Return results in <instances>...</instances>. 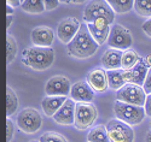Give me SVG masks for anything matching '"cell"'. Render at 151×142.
Wrapping results in <instances>:
<instances>
[{
  "instance_id": "obj_32",
  "label": "cell",
  "mask_w": 151,
  "mask_h": 142,
  "mask_svg": "<svg viewBox=\"0 0 151 142\" xmlns=\"http://www.w3.org/2000/svg\"><path fill=\"white\" fill-rule=\"evenodd\" d=\"M143 31L149 36V37H151V18H149L147 21H145L144 23H143Z\"/></svg>"
},
{
  "instance_id": "obj_33",
  "label": "cell",
  "mask_w": 151,
  "mask_h": 142,
  "mask_svg": "<svg viewBox=\"0 0 151 142\" xmlns=\"http://www.w3.org/2000/svg\"><path fill=\"white\" fill-rule=\"evenodd\" d=\"M144 108H145L146 116L151 117V94H147V96H146V101H145Z\"/></svg>"
},
{
  "instance_id": "obj_17",
  "label": "cell",
  "mask_w": 151,
  "mask_h": 142,
  "mask_svg": "<svg viewBox=\"0 0 151 142\" xmlns=\"http://www.w3.org/2000/svg\"><path fill=\"white\" fill-rule=\"evenodd\" d=\"M55 33L48 27H37L32 31V42L37 47H51Z\"/></svg>"
},
{
  "instance_id": "obj_24",
  "label": "cell",
  "mask_w": 151,
  "mask_h": 142,
  "mask_svg": "<svg viewBox=\"0 0 151 142\" xmlns=\"http://www.w3.org/2000/svg\"><path fill=\"white\" fill-rule=\"evenodd\" d=\"M21 7L28 14H41L46 10L44 0H24Z\"/></svg>"
},
{
  "instance_id": "obj_31",
  "label": "cell",
  "mask_w": 151,
  "mask_h": 142,
  "mask_svg": "<svg viewBox=\"0 0 151 142\" xmlns=\"http://www.w3.org/2000/svg\"><path fill=\"white\" fill-rule=\"evenodd\" d=\"M143 88L146 92V94H151V68L149 70V73L146 76V80H145V83H144Z\"/></svg>"
},
{
  "instance_id": "obj_3",
  "label": "cell",
  "mask_w": 151,
  "mask_h": 142,
  "mask_svg": "<svg viewBox=\"0 0 151 142\" xmlns=\"http://www.w3.org/2000/svg\"><path fill=\"white\" fill-rule=\"evenodd\" d=\"M114 113L117 119L127 123L129 125L140 124L146 116L144 106L131 105V104H126V102L117 101V100L114 104Z\"/></svg>"
},
{
  "instance_id": "obj_10",
  "label": "cell",
  "mask_w": 151,
  "mask_h": 142,
  "mask_svg": "<svg viewBox=\"0 0 151 142\" xmlns=\"http://www.w3.org/2000/svg\"><path fill=\"white\" fill-rule=\"evenodd\" d=\"M73 84L65 76H53L45 86V93L48 96H67L71 92Z\"/></svg>"
},
{
  "instance_id": "obj_4",
  "label": "cell",
  "mask_w": 151,
  "mask_h": 142,
  "mask_svg": "<svg viewBox=\"0 0 151 142\" xmlns=\"http://www.w3.org/2000/svg\"><path fill=\"white\" fill-rule=\"evenodd\" d=\"M115 14L106 0H92L83 11V19L86 23H92L98 18H105L114 24Z\"/></svg>"
},
{
  "instance_id": "obj_1",
  "label": "cell",
  "mask_w": 151,
  "mask_h": 142,
  "mask_svg": "<svg viewBox=\"0 0 151 142\" xmlns=\"http://www.w3.org/2000/svg\"><path fill=\"white\" fill-rule=\"evenodd\" d=\"M98 47L99 45L91 35L86 23V24H81L79 33L67 45V51H68V54L71 57L85 59L93 56L97 52Z\"/></svg>"
},
{
  "instance_id": "obj_29",
  "label": "cell",
  "mask_w": 151,
  "mask_h": 142,
  "mask_svg": "<svg viewBox=\"0 0 151 142\" xmlns=\"http://www.w3.org/2000/svg\"><path fill=\"white\" fill-rule=\"evenodd\" d=\"M14 131H15V124L10 118H6V142H11L12 137H14Z\"/></svg>"
},
{
  "instance_id": "obj_37",
  "label": "cell",
  "mask_w": 151,
  "mask_h": 142,
  "mask_svg": "<svg viewBox=\"0 0 151 142\" xmlns=\"http://www.w3.org/2000/svg\"><path fill=\"white\" fill-rule=\"evenodd\" d=\"M145 142H151V130H149L146 133V136H145Z\"/></svg>"
},
{
  "instance_id": "obj_22",
  "label": "cell",
  "mask_w": 151,
  "mask_h": 142,
  "mask_svg": "<svg viewBox=\"0 0 151 142\" xmlns=\"http://www.w3.org/2000/svg\"><path fill=\"white\" fill-rule=\"evenodd\" d=\"M140 60V57L138 56V53L134 49H126L123 51V56H122V69L123 70H129L133 66H135L138 61Z\"/></svg>"
},
{
  "instance_id": "obj_38",
  "label": "cell",
  "mask_w": 151,
  "mask_h": 142,
  "mask_svg": "<svg viewBox=\"0 0 151 142\" xmlns=\"http://www.w3.org/2000/svg\"><path fill=\"white\" fill-rule=\"evenodd\" d=\"M146 63H147L149 66H151V54H149V56L146 57Z\"/></svg>"
},
{
  "instance_id": "obj_20",
  "label": "cell",
  "mask_w": 151,
  "mask_h": 142,
  "mask_svg": "<svg viewBox=\"0 0 151 142\" xmlns=\"http://www.w3.org/2000/svg\"><path fill=\"white\" fill-rule=\"evenodd\" d=\"M108 82H109V88L119 90L126 84V80L123 76V69H116V70H108Z\"/></svg>"
},
{
  "instance_id": "obj_19",
  "label": "cell",
  "mask_w": 151,
  "mask_h": 142,
  "mask_svg": "<svg viewBox=\"0 0 151 142\" xmlns=\"http://www.w3.org/2000/svg\"><path fill=\"white\" fill-rule=\"evenodd\" d=\"M65 101L67 96H46L41 102L42 111L47 117H53Z\"/></svg>"
},
{
  "instance_id": "obj_39",
  "label": "cell",
  "mask_w": 151,
  "mask_h": 142,
  "mask_svg": "<svg viewBox=\"0 0 151 142\" xmlns=\"http://www.w3.org/2000/svg\"><path fill=\"white\" fill-rule=\"evenodd\" d=\"M85 1H86V0H73V3H75V4H82Z\"/></svg>"
},
{
  "instance_id": "obj_14",
  "label": "cell",
  "mask_w": 151,
  "mask_h": 142,
  "mask_svg": "<svg viewBox=\"0 0 151 142\" xmlns=\"http://www.w3.org/2000/svg\"><path fill=\"white\" fill-rule=\"evenodd\" d=\"M70 98L75 102H92L94 100V90L87 81H79L73 84Z\"/></svg>"
},
{
  "instance_id": "obj_15",
  "label": "cell",
  "mask_w": 151,
  "mask_h": 142,
  "mask_svg": "<svg viewBox=\"0 0 151 142\" xmlns=\"http://www.w3.org/2000/svg\"><path fill=\"white\" fill-rule=\"evenodd\" d=\"M75 108L76 104L73 99H67V101L62 105V107L53 116L55 122L62 125H71L75 123Z\"/></svg>"
},
{
  "instance_id": "obj_30",
  "label": "cell",
  "mask_w": 151,
  "mask_h": 142,
  "mask_svg": "<svg viewBox=\"0 0 151 142\" xmlns=\"http://www.w3.org/2000/svg\"><path fill=\"white\" fill-rule=\"evenodd\" d=\"M44 3H45V7L47 11H51V10H55L58 7L59 5V0H44Z\"/></svg>"
},
{
  "instance_id": "obj_16",
  "label": "cell",
  "mask_w": 151,
  "mask_h": 142,
  "mask_svg": "<svg viewBox=\"0 0 151 142\" xmlns=\"http://www.w3.org/2000/svg\"><path fill=\"white\" fill-rule=\"evenodd\" d=\"M86 81L92 87L94 92L103 93L109 88V82H108V75L104 69H96L88 72Z\"/></svg>"
},
{
  "instance_id": "obj_11",
  "label": "cell",
  "mask_w": 151,
  "mask_h": 142,
  "mask_svg": "<svg viewBox=\"0 0 151 142\" xmlns=\"http://www.w3.org/2000/svg\"><path fill=\"white\" fill-rule=\"evenodd\" d=\"M81 28V23L74 17H69L63 19L58 24L57 29V36L63 44H69L73 39L79 33Z\"/></svg>"
},
{
  "instance_id": "obj_26",
  "label": "cell",
  "mask_w": 151,
  "mask_h": 142,
  "mask_svg": "<svg viewBox=\"0 0 151 142\" xmlns=\"http://www.w3.org/2000/svg\"><path fill=\"white\" fill-rule=\"evenodd\" d=\"M133 9L139 16L151 18V0H134Z\"/></svg>"
},
{
  "instance_id": "obj_8",
  "label": "cell",
  "mask_w": 151,
  "mask_h": 142,
  "mask_svg": "<svg viewBox=\"0 0 151 142\" xmlns=\"http://www.w3.org/2000/svg\"><path fill=\"white\" fill-rule=\"evenodd\" d=\"M42 118L34 108H24L17 114V126L27 134H34L41 128Z\"/></svg>"
},
{
  "instance_id": "obj_35",
  "label": "cell",
  "mask_w": 151,
  "mask_h": 142,
  "mask_svg": "<svg viewBox=\"0 0 151 142\" xmlns=\"http://www.w3.org/2000/svg\"><path fill=\"white\" fill-rule=\"evenodd\" d=\"M14 12H15V7L6 4V15H14Z\"/></svg>"
},
{
  "instance_id": "obj_2",
  "label": "cell",
  "mask_w": 151,
  "mask_h": 142,
  "mask_svg": "<svg viewBox=\"0 0 151 142\" xmlns=\"http://www.w3.org/2000/svg\"><path fill=\"white\" fill-rule=\"evenodd\" d=\"M22 63L33 70H46L55 61V52L51 47H28L22 52Z\"/></svg>"
},
{
  "instance_id": "obj_27",
  "label": "cell",
  "mask_w": 151,
  "mask_h": 142,
  "mask_svg": "<svg viewBox=\"0 0 151 142\" xmlns=\"http://www.w3.org/2000/svg\"><path fill=\"white\" fill-rule=\"evenodd\" d=\"M16 54H17V42L14 36L7 34L6 36V63L11 64L16 58Z\"/></svg>"
},
{
  "instance_id": "obj_40",
  "label": "cell",
  "mask_w": 151,
  "mask_h": 142,
  "mask_svg": "<svg viewBox=\"0 0 151 142\" xmlns=\"http://www.w3.org/2000/svg\"><path fill=\"white\" fill-rule=\"evenodd\" d=\"M60 3H64V4H70V3H73V0H59Z\"/></svg>"
},
{
  "instance_id": "obj_21",
  "label": "cell",
  "mask_w": 151,
  "mask_h": 142,
  "mask_svg": "<svg viewBox=\"0 0 151 142\" xmlns=\"http://www.w3.org/2000/svg\"><path fill=\"white\" fill-rule=\"evenodd\" d=\"M87 141L88 142H111L106 130V126L97 125L92 128L88 135H87Z\"/></svg>"
},
{
  "instance_id": "obj_25",
  "label": "cell",
  "mask_w": 151,
  "mask_h": 142,
  "mask_svg": "<svg viewBox=\"0 0 151 142\" xmlns=\"http://www.w3.org/2000/svg\"><path fill=\"white\" fill-rule=\"evenodd\" d=\"M116 14H126L133 9L134 0H106Z\"/></svg>"
},
{
  "instance_id": "obj_23",
  "label": "cell",
  "mask_w": 151,
  "mask_h": 142,
  "mask_svg": "<svg viewBox=\"0 0 151 142\" xmlns=\"http://www.w3.org/2000/svg\"><path fill=\"white\" fill-rule=\"evenodd\" d=\"M18 99L15 92L10 87L6 88V117H11L18 108Z\"/></svg>"
},
{
  "instance_id": "obj_7",
  "label": "cell",
  "mask_w": 151,
  "mask_h": 142,
  "mask_svg": "<svg viewBox=\"0 0 151 142\" xmlns=\"http://www.w3.org/2000/svg\"><path fill=\"white\" fill-rule=\"evenodd\" d=\"M111 142H133L134 131L129 124L120 119H111L105 125Z\"/></svg>"
},
{
  "instance_id": "obj_42",
  "label": "cell",
  "mask_w": 151,
  "mask_h": 142,
  "mask_svg": "<svg viewBox=\"0 0 151 142\" xmlns=\"http://www.w3.org/2000/svg\"><path fill=\"white\" fill-rule=\"evenodd\" d=\"M21 1H22V3H23V1H24V0H21Z\"/></svg>"
},
{
  "instance_id": "obj_9",
  "label": "cell",
  "mask_w": 151,
  "mask_h": 142,
  "mask_svg": "<svg viewBox=\"0 0 151 142\" xmlns=\"http://www.w3.org/2000/svg\"><path fill=\"white\" fill-rule=\"evenodd\" d=\"M106 42L111 48L126 51V49H129V47H132L133 37L131 31L127 28L122 27L121 24H112Z\"/></svg>"
},
{
  "instance_id": "obj_5",
  "label": "cell",
  "mask_w": 151,
  "mask_h": 142,
  "mask_svg": "<svg viewBox=\"0 0 151 142\" xmlns=\"http://www.w3.org/2000/svg\"><path fill=\"white\" fill-rule=\"evenodd\" d=\"M146 92L142 86H137L133 83H126L116 93V100L126 104L144 106L146 101Z\"/></svg>"
},
{
  "instance_id": "obj_28",
  "label": "cell",
  "mask_w": 151,
  "mask_h": 142,
  "mask_svg": "<svg viewBox=\"0 0 151 142\" xmlns=\"http://www.w3.org/2000/svg\"><path fill=\"white\" fill-rule=\"evenodd\" d=\"M39 141L40 142H68L64 136H62L58 133H53V131L45 133L44 135L40 136Z\"/></svg>"
},
{
  "instance_id": "obj_18",
  "label": "cell",
  "mask_w": 151,
  "mask_h": 142,
  "mask_svg": "<svg viewBox=\"0 0 151 142\" xmlns=\"http://www.w3.org/2000/svg\"><path fill=\"white\" fill-rule=\"evenodd\" d=\"M122 56H123V51L121 49H116V48L106 49L102 57L104 69L106 70L122 69Z\"/></svg>"
},
{
  "instance_id": "obj_6",
  "label": "cell",
  "mask_w": 151,
  "mask_h": 142,
  "mask_svg": "<svg viewBox=\"0 0 151 142\" xmlns=\"http://www.w3.org/2000/svg\"><path fill=\"white\" fill-rule=\"evenodd\" d=\"M98 117L97 107L92 102H76L75 108V126L80 130L90 128Z\"/></svg>"
},
{
  "instance_id": "obj_13",
  "label": "cell",
  "mask_w": 151,
  "mask_h": 142,
  "mask_svg": "<svg viewBox=\"0 0 151 142\" xmlns=\"http://www.w3.org/2000/svg\"><path fill=\"white\" fill-rule=\"evenodd\" d=\"M111 23L105 18H98L92 23H87V27L93 36V39L98 42V45H103L108 41L110 30H111Z\"/></svg>"
},
{
  "instance_id": "obj_34",
  "label": "cell",
  "mask_w": 151,
  "mask_h": 142,
  "mask_svg": "<svg viewBox=\"0 0 151 142\" xmlns=\"http://www.w3.org/2000/svg\"><path fill=\"white\" fill-rule=\"evenodd\" d=\"M6 4L14 6V7H17V6H19L22 4V1L21 0H6Z\"/></svg>"
},
{
  "instance_id": "obj_36",
  "label": "cell",
  "mask_w": 151,
  "mask_h": 142,
  "mask_svg": "<svg viewBox=\"0 0 151 142\" xmlns=\"http://www.w3.org/2000/svg\"><path fill=\"white\" fill-rule=\"evenodd\" d=\"M12 19H14L12 15H7V16H6V28H10V25H11V23H12Z\"/></svg>"
},
{
  "instance_id": "obj_12",
  "label": "cell",
  "mask_w": 151,
  "mask_h": 142,
  "mask_svg": "<svg viewBox=\"0 0 151 142\" xmlns=\"http://www.w3.org/2000/svg\"><path fill=\"white\" fill-rule=\"evenodd\" d=\"M149 65L146 60L140 59L138 61V64L135 66H133L129 70H123V76H124V80L126 83H133L137 86H144L145 80H146V76L149 73Z\"/></svg>"
},
{
  "instance_id": "obj_41",
  "label": "cell",
  "mask_w": 151,
  "mask_h": 142,
  "mask_svg": "<svg viewBox=\"0 0 151 142\" xmlns=\"http://www.w3.org/2000/svg\"><path fill=\"white\" fill-rule=\"evenodd\" d=\"M29 142H40L39 140H32V141H29Z\"/></svg>"
}]
</instances>
